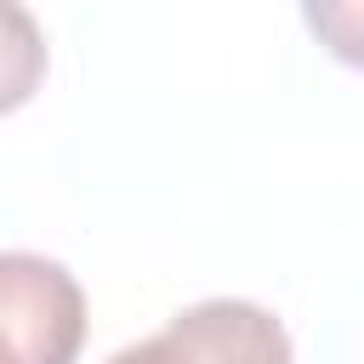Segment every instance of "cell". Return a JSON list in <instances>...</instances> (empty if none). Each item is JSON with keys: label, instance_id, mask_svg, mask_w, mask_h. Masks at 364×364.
Here are the masks:
<instances>
[{"label": "cell", "instance_id": "3957f363", "mask_svg": "<svg viewBox=\"0 0 364 364\" xmlns=\"http://www.w3.org/2000/svg\"><path fill=\"white\" fill-rule=\"evenodd\" d=\"M46 80V34L28 6L0 0V114L23 108Z\"/></svg>", "mask_w": 364, "mask_h": 364}, {"label": "cell", "instance_id": "7a4b0ae2", "mask_svg": "<svg viewBox=\"0 0 364 364\" xmlns=\"http://www.w3.org/2000/svg\"><path fill=\"white\" fill-rule=\"evenodd\" d=\"M108 364H296L290 330L239 296H210L165 318V330L119 347Z\"/></svg>", "mask_w": 364, "mask_h": 364}, {"label": "cell", "instance_id": "6da1fadb", "mask_svg": "<svg viewBox=\"0 0 364 364\" xmlns=\"http://www.w3.org/2000/svg\"><path fill=\"white\" fill-rule=\"evenodd\" d=\"M80 341V279L40 250H0V364H74Z\"/></svg>", "mask_w": 364, "mask_h": 364}]
</instances>
